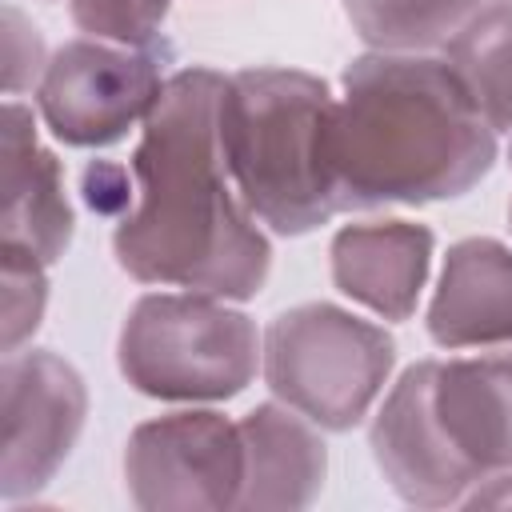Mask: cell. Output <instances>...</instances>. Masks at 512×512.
Masks as SVG:
<instances>
[{
	"label": "cell",
	"mask_w": 512,
	"mask_h": 512,
	"mask_svg": "<svg viewBox=\"0 0 512 512\" xmlns=\"http://www.w3.org/2000/svg\"><path fill=\"white\" fill-rule=\"evenodd\" d=\"M224 72L184 64L168 76L132 152L136 204L116 220V264L160 288L252 300L272 268V244L236 192L220 148Z\"/></svg>",
	"instance_id": "6da1fadb"
},
{
	"label": "cell",
	"mask_w": 512,
	"mask_h": 512,
	"mask_svg": "<svg viewBox=\"0 0 512 512\" xmlns=\"http://www.w3.org/2000/svg\"><path fill=\"white\" fill-rule=\"evenodd\" d=\"M496 152L500 132L440 52H364L344 64L332 120L340 212L456 200Z\"/></svg>",
	"instance_id": "7a4b0ae2"
},
{
	"label": "cell",
	"mask_w": 512,
	"mask_h": 512,
	"mask_svg": "<svg viewBox=\"0 0 512 512\" xmlns=\"http://www.w3.org/2000/svg\"><path fill=\"white\" fill-rule=\"evenodd\" d=\"M332 120L336 92L304 68L256 64L224 76V164L236 192L268 232L304 236L340 212Z\"/></svg>",
	"instance_id": "3957f363"
},
{
	"label": "cell",
	"mask_w": 512,
	"mask_h": 512,
	"mask_svg": "<svg viewBox=\"0 0 512 512\" xmlns=\"http://www.w3.org/2000/svg\"><path fill=\"white\" fill-rule=\"evenodd\" d=\"M232 304L192 288L144 292L128 308L116 344L124 380L176 404H212L244 392L260 372L264 332Z\"/></svg>",
	"instance_id": "277c9868"
},
{
	"label": "cell",
	"mask_w": 512,
	"mask_h": 512,
	"mask_svg": "<svg viewBox=\"0 0 512 512\" xmlns=\"http://www.w3.org/2000/svg\"><path fill=\"white\" fill-rule=\"evenodd\" d=\"M396 364V340L340 304L312 300L268 320L260 372L276 400L324 432L356 428L380 400Z\"/></svg>",
	"instance_id": "5b68a950"
},
{
	"label": "cell",
	"mask_w": 512,
	"mask_h": 512,
	"mask_svg": "<svg viewBox=\"0 0 512 512\" xmlns=\"http://www.w3.org/2000/svg\"><path fill=\"white\" fill-rule=\"evenodd\" d=\"M172 44H116L100 36L64 40L32 88V104L48 132L72 148H108L124 140L156 108Z\"/></svg>",
	"instance_id": "8992f818"
},
{
	"label": "cell",
	"mask_w": 512,
	"mask_h": 512,
	"mask_svg": "<svg viewBox=\"0 0 512 512\" xmlns=\"http://www.w3.org/2000/svg\"><path fill=\"white\" fill-rule=\"evenodd\" d=\"M124 484L136 508H236L244 488L240 420L184 408L136 424L124 448Z\"/></svg>",
	"instance_id": "52a82bcc"
},
{
	"label": "cell",
	"mask_w": 512,
	"mask_h": 512,
	"mask_svg": "<svg viewBox=\"0 0 512 512\" xmlns=\"http://www.w3.org/2000/svg\"><path fill=\"white\" fill-rule=\"evenodd\" d=\"M4 396V456H0V496L16 504L52 484V476L72 456L84 416L88 388L84 376L52 348L4 352L0 368Z\"/></svg>",
	"instance_id": "ba28073f"
},
{
	"label": "cell",
	"mask_w": 512,
	"mask_h": 512,
	"mask_svg": "<svg viewBox=\"0 0 512 512\" xmlns=\"http://www.w3.org/2000/svg\"><path fill=\"white\" fill-rule=\"evenodd\" d=\"M432 380H436V360L408 364L400 380L388 388L368 428L376 468L384 472L388 488L416 508L460 504L464 492L480 480V472L452 448V440L440 428L432 404Z\"/></svg>",
	"instance_id": "9c48e42d"
},
{
	"label": "cell",
	"mask_w": 512,
	"mask_h": 512,
	"mask_svg": "<svg viewBox=\"0 0 512 512\" xmlns=\"http://www.w3.org/2000/svg\"><path fill=\"white\" fill-rule=\"evenodd\" d=\"M0 192H4V216H0V244L24 248L48 268L68 252L76 216L64 192V168L56 152H48L36 140V116L20 96H8L4 104V132H0Z\"/></svg>",
	"instance_id": "30bf717a"
},
{
	"label": "cell",
	"mask_w": 512,
	"mask_h": 512,
	"mask_svg": "<svg viewBox=\"0 0 512 512\" xmlns=\"http://www.w3.org/2000/svg\"><path fill=\"white\" fill-rule=\"evenodd\" d=\"M436 232L412 220H360L332 236V284L380 320H408L432 272Z\"/></svg>",
	"instance_id": "8fae6325"
},
{
	"label": "cell",
	"mask_w": 512,
	"mask_h": 512,
	"mask_svg": "<svg viewBox=\"0 0 512 512\" xmlns=\"http://www.w3.org/2000/svg\"><path fill=\"white\" fill-rule=\"evenodd\" d=\"M424 328L448 352L512 344V248L496 236L456 240L444 256Z\"/></svg>",
	"instance_id": "7c38bea8"
},
{
	"label": "cell",
	"mask_w": 512,
	"mask_h": 512,
	"mask_svg": "<svg viewBox=\"0 0 512 512\" xmlns=\"http://www.w3.org/2000/svg\"><path fill=\"white\" fill-rule=\"evenodd\" d=\"M432 404L444 436L480 476L512 468V344L436 360Z\"/></svg>",
	"instance_id": "4fadbf2b"
},
{
	"label": "cell",
	"mask_w": 512,
	"mask_h": 512,
	"mask_svg": "<svg viewBox=\"0 0 512 512\" xmlns=\"http://www.w3.org/2000/svg\"><path fill=\"white\" fill-rule=\"evenodd\" d=\"M324 428L284 400H264L240 416L244 488L236 508H304L320 496L328 472Z\"/></svg>",
	"instance_id": "5bb4252c"
},
{
	"label": "cell",
	"mask_w": 512,
	"mask_h": 512,
	"mask_svg": "<svg viewBox=\"0 0 512 512\" xmlns=\"http://www.w3.org/2000/svg\"><path fill=\"white\" fill-rule=\"evenodd\" d=\"M440 56L460 76L484 120L512 132V0H480L468 20L444 40Z\"/></svg>",
	"instance_id": "9a60e30c"
},
{
	"label": "cell",
	"mask_w": 512,
	"mask_h": 512,
	"mask_svg": "<svg viewBox=\"0 0 512 512\" xmlns=\"http://www.w3.org/2000/svg\"><path fill=\"white\" fill-rule=\"evenodd\" d=\"M480 0H340L372 52H440Z\"/></svg>",
	"instance_id": "2e32d148"
},
{
	"label": "cell",
	"mask_w": 512,
	"mask_h": 512,
	"mask_svg": "<svg viewBox=\"0 0 512 512\" xmlns=\"http://www.w3.org/2000/svg\"><path fill=\"white\" fill-rule=\"evenodd\" d=\"M48 264L24 248L0 244V344L4 352L24 348L44 320Z\"/></svg>",
	"instance_id": "e0dca14e"
},
{
	"label": "cell",
	"mask_w": 512,
	"mask_h": 512,
	"mask_svg": "<svg viewBox=\"0 0 512 512\" xmlns=\"http://www.w3.org/2000/svg\"><path fill=\"white\" fill-rule=\"evenodd\" d=\"M172 0H68V16L84 36L116 44H156L164 40V16Z\"/></svg>",
	"instance_id": "ac0fdd59"
},
{
	"label": "cell",
	"mask_w": 512,
	"mask_h": 512,
	"mask_svg": "<svg viewBox=\"0 0 512 512\" xmlns=\"http://www.w3.org/2000/svg\"><path fill=\"white\" fill-rule=\"evenodd\" d=\"M44 68H48V48L40 28L16 4H4V92L20 96L36 88Z\"/></svg>",
	"instance_id": "d6986e66"
},
{
	"label": "cell",
	"mask_w": 512,
	"mask_h": 512,
	"mask_svg": "<svg viewBox=\"0 0 512 512\" xmlns=\"http://www.w3.org/2000/svg\"><path fill=\"white\" fill-rule=\"evenodd\" d=\"M80 192L96 216L120 220L136 204V176H132V168H124L116 160H88L84 176H80Z\"/></svg>",
	"instance_id": "ffe728a7"
},
{
	"label": "cell",
	"mask_w": 512,
	"mask_h": 512,
	"mask_svg": "<svg viewBox=\"0 0 512 512\" xmlns=\"http://www.w3.org/2000/svg\"><path fill=\"white\" fill-rule=\"evenodd\" d=\"M508 136H512V132H508ZM508 164H512V140H508Z\"/></svg>",
	"instance_id": "44dd1931"
},
{
	"label": "cell",
	"mask_w": 512,
	"mask_h": 512,
	"mask_svg": "<svg viewBox=\"0 0 512 512\" xmlns=\"http://www.w3.org/2000/svg\"><path fill=\"white\" fill-rule=\"evenodd\" d=\"M508 224H512V204H508Z\"/></svg>",
	"instance_id": "7402d4cb"
}]
</instances>
